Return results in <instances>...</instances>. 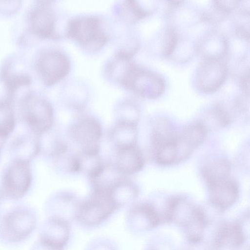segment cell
I'll use <instances>...</instances> for the list:
<instances>
[{
  "label": "cell",
  "instance_id": "1",
  "mask_svg": "<svg viewBox=\"0 0 250 250\" xmlns=\"http://www.w3.org/2000/svg\"><path fill=\"white\" fill-rule=\"evenodd\" d=\"M207 134L206 125L195 122L174 133L160 147L158 156L168 166L185 161L204 142Z\"/></svg>",
  "mask_w": 250,
  "mask_h": 250
},
{
  "label": "cell",
  "instance_id": "2",
  "mask_svg": "<svg viewBox=\"0 0 250 250\" xmlns=\"http://www.w3.org/2000/svg\"><path fill=\"white\" fill-rule=\"evenodd\" d=\"M102 21L95 16H83L70 20L66 35L81 47L90 52L101 50L109 40Z\"/></svg>",
  "mask_w": 250,
  "mask_h": 250
},
{
  "label": "cell",
  "instance_id": "3",
  "mask_svg": "<svg viewBox=\"0 0 250 250\" xmlns=\"http://www.w3.org/2000/svg\"><path fill=\"white\" fill-rule=\"evenodd\" d=\"M118 83L134 94L149 99L158 97L165 89L162 78L139 67L131 61L127 65Z\"/></svg>",
  "mask_w": 250,
  "mask_h": 250
},
{
  "label": "cell",
  "instance_id": "4",
  "mask_svg": "<svg viewBox=\"0 0 250 250\" xmlns=\"http://www.w3.org/2000/svg\"><path fill=\"white\" fill-rule=\"evenodd\" d=\"M21 109L23 120L32 132L42 135L52 128L54 111L46 99L31 92L21 100Z\"/></svg>",
  "mask_w": 250,
  "mask_h": 250
},
{
  "label": "cell",
  "instance_id": "5",
  "mask_svg": "<svg viewBox=\"0 0 250 250\" xmlns=\"http://www.w3.org/2000/svg\"><path fill=\"white\" fill-rule=\"evenodd\" d=\"M68 134L80 147V152L89 155L99 154L103 129L95 117L85 115L78 118L69 127Z\"/></svg>",
  "mask_w": 250,
  "mask_h": 250
},
{
  "label": "cell",
  "instance_id": "6",
  "mask_svg": "<svg viewBox=\"0 0 250 250\" xmlns=\"http://www.w3.org/2000/svg\"><path fill=\"white\" fill-rule=\"evenodd\" d=\"M118 207L107 192L93 188L89 198L80 205L78 218L86 225H96L108 218Z\"/></svg>",
  "mask_w": 250,
  "mask_h": 250
},
{
  "label": "cell",
  "instance_id": "7",
  "mask_svg": "<svg viewBox=\"0 0 250 250\" xmlns=\"http://www.w3.org/2000/svg\"><path fill=\"white\" fill-rule=\"evenodd\" d=\"M29 163L14 160L7 167L1 185L2 192L5 197L18 199L27 193L32 179Z\"/></svg>",
  "mask_w": 250,
  "mask_h": 250
},
{
  "label": "cell",
  "instance_id": "8",
  "mask_svg": "<svg viewBox=\"0 0 250 250\" xmlns=\"http://www.w3.org/2000/svg\"><path fill=\"white\" fill-rule=\"evenodd\" d=\"M37 71L43 83L51 86L64 78L69 73L70 63L63 53L56 50L42 52L36 63Z\"/></svg>",
  "mask_w": 250,
  "mask_h": 250
},
{
  "label": "cell",
  "instance_id": "9",
  "mask_svg": "<svg viewBox=\"0 0 250 250\" xmlns=\"http://www.w3.org/2000/svg\"><path fill=\"white\" fill-rule=\"evenodd\" d=\"M228 68L222 59H204L196 76L199 89L206 93L215 92L226 80Z\"/></svg>",
  "mask_w": 250,
  "mask_h": 250
},
{
  "label": "cell",
  "instance_id": "10",
  "mask_svg": "<svg viewBox=\"0 0 250 250\" xmlns=\"http://www.w3.org/2000/svg\"><path fill=\"white\" fill-rule=\"evenodd\" d=\"M56 17L51 4L40 1L30 13L29 26L30 31L42 39L57 38L55 33Z\"/></svg>",
  "mask_w": 250,
  "mask_h": 250
},
{
  "label": "cell",
  "instance_id": "11",
  "mask_svg": "<svg viewBox=\"0 0 250 250\" xmlns=\"http://www.w3.org/2000/svg\"><path fill=\"white\" fill-rule=\"evenodd\" d=\"M207 185L209 189L211 203L220 209L225 210L230 208L238 198V185L230 176L214 181Z\"/></svg>",
  "mask_w": 250,
  "mask_h": 250
},
{
  "label": "cell",
  "instance_id": "12",
  "mask_svg": "<svg viewBox=\"0 0 250 250\" xmlns=\"http://www.w3.org/2000/svg\"><path fill=\"white\" fill-rule=\"evenodd\" d=\"M34 219L25 210H14L3 218L2 231L7 239L19 241L28 235L33 229Z\"/></svg>",
  "mask_w": 250,
  "mask_h": 250
},
{
  "label": "cell",
  "instance_id": "13",
  "mask_svg": "<svg viewBox=\"0 0 250 250\" xmlns=\"http://www.w3.org/2000/svg\"><path fill=\"white\" fill-rule=\"evenodd\" d=\"M145 165L141 149L132 146L116 150L114 167L121 174L128 176L140 171Z\"/></svg>",
  "mask_w": 250,
  "mask_h": 250
},
{
  "label": "cell",
  "instance_id": "14",
  "mask_svg": "<svg viewBox=\"0 0 250 250\" xmlns=\"http://www.w3.org/2000/svg\"><path fill=\"white\" fill-rule=\"evenodd\" d=\"M109 138L116 150L137 145L138 131L137 125L116 122L109 134Z\"/></svg>",
  "mask_w": 250,
  "mask_h": 250
},
{
  "label": "cell",
  "instance_id": "15",
  "mask_svg": "<svg viewBox=\"0 0 250 250\" xmlns=\"http://www.w3.org/2000/svg\"><path fill=\"white\" fill-rule=\"evenodd\" d=\"M40 136L34 134L33 136H21L14 142L12 150L16 155L15 160L30 162L41 151Z\"/></svg>",
  "mask_w": 250,
  "mask_h": 250
},
{
  "label": "cell",
  "instance_id": "16",
  "mask_svg": "<svg viewBox=\"0 0 250 250\" xmlns=\"http://www.w3.org/2000/svg\"><path fill=\"white\" fill-rule=\"evenodd\" d=\"M115 13L124 21L134 23L149 15L150 11L145 9L138 1H124L115 7Z\"/></svg>",
  "mask_w": 250,
  "mask_h": 250
},
{
  "label": "cell",
  "instance_id": "17",
  "mask_svg": "<svg viewBox=\"0 0 250 250\" xmlns=\"http://www.w3.org/2000/svg\"><path fill=\"white\" fill-rule=\"evenodd\" d=\"M231 166L229 162L224 158L212 160L205 165L202 175L206 184L218 179L229 176Z\"/></svg>",
  "mask_w": 250,
  "mask_h": 250
},
{
  "label": "cell",
  "instance_id": "18",
  "mask_svg": "<svg viewBox=\"0 0 250 250\" xmlns=\"http://www.w3.org/2000/svg\"><path fill=\"white\" fill-rule=\"evenodd\" d=\"M16 119L10 101H0V140H4L13 131Z\"/></svg>",
  "mask_w": 250,
  "mask_h": 250
},
{
  "label": "cell",
  "instance_id": "19",
  "mask_svg": "<svg viewBox=\"0 0 250 250\" xmlns=\"http://www.w3.org/2000/svg\"><path fill=\"white\" fill-rule=\"evenodd\" d=\"M243 235L239 226L230 224L223 228L218 232L217 243L218 245L238 246L243 241Z\"/></svg>",
  "mask_w": 250,
  "mask_h": 250
},
{
  "label": "cell",
  "instance_id": "20",
  "mask_svg": "<svg viewBox=\"0 0 250 250\" xmlns=\"http://www.w3.org/2000/svg\"><path fill=\"white\" fill-rule=\"evenodd\" d=\"M3 78L9 96L7 100L11 102L15 91L22 86L29 85L31 82L30 77L26 74H11L5 71Z\"/></svg>",
  "mask_w": 250,
  "mask_h": 250
},
{
  "label": "cell",
  "instance_id": "21",
  "mask_svg": "<svg viewBox=\"0 0 250 250\" xmlns=\"http://www.w3.org/2000/svg\"><path fill=\"white\" fill-rule=\"evenodd\" d=\"M117 122L137 125L140 117V110L133 102L125 101L120 103L116 110Z\"/></svg>",
  "mask_w": 250,
  "mask_h": 250
},
{
  "label": "cell",
  "instance_id": "22",
  "mask_svg": "<svg viewBox=\"0 0 250 250\" xmlns=\"http://www.w3.org/2000/svg\"><path fill=\"white\" fill-rule=\"evenodd\" d=\"M178 40L175 31L172 28L168 29L167 31L165 49L163 51L165 56L169 57L172 54L176 47Z\"/></svg>",
  "mask_w": 250,
  "mask_h": 250
},
{
  "label": "cell",
  "instance_id": "23",
  "mask_svg": "<svg viewBox=\"0 0 250 250\" xmlns=\"http://www.w3.org/2000/svg\"><path fill=\"white\" fill-rule=\"evenodd\" d=\"M241 83L242 89L247 93L249 91V71L246 73L242 77Z\"/></svg>",
  "mask_w": 250,
  "mask_h": 250
},
{
  "label": "cell",
  "instance_id": "24",
  "mask_svg": "<svg viewBox=\"0 0 250 250\" xmlns=\"http://www.w3.org/2000/svg\"><path fill=\"white\" fill-rule=\"evenodd\" d=\"M129 61H128V62H129ZM127 63H126V64H127ZM125 66H126V65H125ZM125 68H124V69H125ZM124 69H123V70H124ZM121 74H120V75H121ZM119 76L118 77V78L119 77ZM117 80H116V82H117Z\"/></svg>",
  "mask_w": 250,
  "mask_h": 250
},
{
  "label": "cell",
  "instance_id": "25",
  "mask_svg": "<svg viewBox=\"0 0 250 250\" xmlns=\"http://www.w3.org/2000/svg\"><path fill=\"white\" fill-rule=\"evenodd\" d=\"M0 148H1V147H0Z\"/></svg>",
  "mask_w": 250,
  "mask_h": 250
}]
</instances>
